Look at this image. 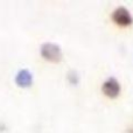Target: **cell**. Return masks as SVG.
Returning a JSON list of instances; mask_svg holds the SVG:
<instances>
[{
	"label": "cell",
	"instance_id": "obj_1",
	"mask_svg": "<svg viewBox=\"0 0 133 133\" xmlns=\"http://www.w3.org/2000/svg\"><path fill=\"white\" fill-rule=\"evenodd\" d=\"M40 53H41V56L44 60L53 63L60 62L61 58H62V50H61V48L57 44L51 43V42H46V43L42 44L41 48H40Z\"/></svg>",
	"mask_w": 133,
	"mask_h": 133
},
{
	"label": "cell",
	"instance_id": "obj_2",
	"mask_svg": "<svg viewBox=\"0 0 133 133\" xmlns=\"http://www.w3.org/2000/svg\"><path fill=\"white\" fill-rule=\"evenodd\" d=\"M111 19L112 21L118 25L119 27H129L132 25L133 22V18L130 13V11L127 8L123 6H119L112 12L111 14Z\"/></svg>",
	"mask_w": 133,
	"mask_h": 133
},
{
	"label": "cell",
	"instance_id": "obj_3",
	"mask_svg": "<svg viewBox=\"0 0 133 133\" xmlns=\"http://www.w3.org/2000/svg\"><path fill=\"white\" fill-rule=\"evenodd\" d=\"M120 84L118 82L117 78L115 77H110L105 81V82L102 84V92L105 95L109 98H116V97L119 96L120 94Z\"/></svg>",
	"mask_w": 133,
	"mask_h": 133
},
{
	"label": "cell",
	"instance_id": "obj_4",
	"mask_svg": "<svg viewBox=\"0 0 133 133\" xmlns=\"http://www.w3.org/2000/svg\"><path fill=\"white\" fill-rule=\"evenodd\" d=\"M15 83L21 88H28L33 84V75L28 69H22L15 76Z\"/></svg>",
	"mask_w": 133,
	"mask_h": 133
},
{
	"label": "cell",
	"instance_id": "obj_5",
	"mask_svg": "<svg viewBox=\"0 0 133 133\" xmlns=\"http://www.w3.org/2000/svg\"><path fill=\"white\" fill-rule=\"evenodd\" d=\"M68 79L70 81L71 83L76 84V83L78 82V76H77V74H76L75 71H70V72L68 74Z\"/></svg>",
	"mask_w": 133,
	"mask_h": 133
}]
</instances>
